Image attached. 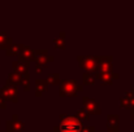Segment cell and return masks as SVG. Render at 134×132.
<instances>
[{
    "label": "cell",
    "instance_id": "cell-1",
    "mask_svg": "<svg viewBox=\"0 0 134 132\" xmlns=\"http://www.w3.org/2000/svg\"><path fill=\"white\" fill-rule=\"evenodd\" d=\"M82 121H80L76 115H60V123L53 128V132H81Z\"/></svg>",
    "mask_w": 134,
    "mask_h": 132
},
{
    "label": "cell",
    "instance_id": "cell-2",
    "mask_svg": "<svg viewBox=\"0 0 134 132\" xmlns=\"http://www.w3.org/2000/svg\"><path fill=\"white\" fill-rule=\"evenodd\" d=\"M81 91H82V86L78 84L77 80L60 82V96L63 97H74Z\"/></svg>",
    "mask_w": 134,
    "mask_h": 132
},
{
    "label": "cell",
    "instance_id": "cell-3",
    "mask_svg": "<svg viewBox=\"0 0 134 132\" xmlns=\"http://www.w3.org/2000/svg\"><path fill=\"white\" fill-rule=\"evenodd\" d=\"M78 65L85 69L86 71H96L98 69V61H96V57L94 56H78Z\"/></svg>",
    "mask_w": 134,
    "mask_h": 132
},
{
    "label": "cell",
    "instance_id": "cell-4",
    "mask_svg": "<svg viewBox=\"0 0 134 132\" xmlns=\"http://www.w3.org/2000/svg\"><path fill=\"white\" fill-rule=\"evenodd\" d=\"M0 93L3 95V97L5 100H8L10 102H14V104L18 102V91H17V87L10 86V84L4 86V87L1 88V92Z\"/></svg>",
    "mask_w": 134,
    "mask_h": 132
},
{
    "label": "cell",
    "instance_id": "cell-5",
    "mask_svg": "<svg viewBox=\"0 0 134 132\" xmlns=\"http://www.w3.org/2000/svg\"><path fill=\"white\" fill-rule=\"evenodd\" d=\"M98 61V69L96 71H104V73H111L113 69L112 65V57L109 56H102V57H96Z\"/></svg>",
    "mask_w": 134,
    "mask_h": 132
},
{
    "label": "cell",
    "instance_id": "cell-6",
    "mask_svg": "<svg viewBox=\"0 0 134 132\" xmlns=\"http://www.w3.org/2000/svg\"><path fill=\"white\" fill-rule=\"evenodd\" d=\"M82 101H83L85 109L89 111L90 114H92V115H99V114H102V109H100V106L98 105V102H96L94 98L85 96V97L82 98Z\"/></svg>",
    "mask_w": 134,
    "mask_h": 132
},
{
    "label": "cell",
    "instance_id": "cell-7",
    "mask_svg": "<svg viewBox=\"0 0 134 132\" xmlns=\"http://www.w3.org/2000/svg\"><path fill=\"white\" fill-rule=\"evenodd\" d=\"M96 80H99L102 84H105V86H109L112 84L115 80L119 79V75L115 74L113 71L111 73H104V71H96Z\"/></svg>",
    "mask_w": 134,
    "mask_h": 132
},
{
    "label": "cell",
    "instance_id": "cell-8",
    "mask_svg": "<svg viewBox=\"0 0 134 132\" xmlns=\"http://www.w3.org/2000/svg\"><path fill=\"white\" fill-rule=\"evenodd\" d=\"M25 130V124L18 119V117L14 114L10 121L7 122V131L8 132H22Z\"/></svg>",
    "mask_w": 134,
    "mask_h": 132
},
{
    "label": "cell",
    "instance_id": "cell-9",
    "mask_svg": "<svg viewBox=\"0 0 134 132\" xmlns=\"http://www.w3.org/2000/svg\"><path fill=\"white\" fill-rule=\"evenodd\" d=\"M35 62L41 66H44L48 62L53 61V56H48V53L46 52L44 49H41V51H34V58Z\"/></svg>",
    "mask_w": 134,
    "mask_h": 132
},
{
    "label": "cell",
    "instance_id": "cell-10",
    "mask_svg": "<svg viewBox=\"0 0 134 132\" xmlns=\"http://www.w3.org/2000/svg\"><path fill=\"white\" fill-rule=\"evenodd\" d=\"M120 106L125 109H133L134 108V95L132 92H126L120 98Z\"/></svg>",
    "mask_w": 134,
    "mask_h": 132
},
{
    "label": "cell",
    "instance_id": "cell-11",
    "mask_svg": "<svg viewBox=\"0 0 134 132\" xmlns=\"http://www.w3.org/2000/svg\"><path fill=\"white\" fill-rule=\"evenodd\" d=\"M18 54H20V58H21V60L30 62V61L34 58V49H31V48L27 47V45L21 44V51H20Z\"/></svg>",
    "mask_w": 134,
    "mask_h": 132
},
{
    "label": "cell",
    "instance_id": "cell-12",
    "mask_svg": "<svg viewBox=\"0 0 134 132\" xmlns=\"http://www.w3.org/2000/svg\"><path fill=\"white\" fill-rule=\"evenodd\" d=\"M29 61H24V60H21L20 58V61H17V62H13V69H14V71L16 73H18V74H25V73H27L29 71Z\"/></svg>",
    "mask_w": 134,
    "mask_h": 132
},
{
    "label": "cell",
    "instance_id": "cell-13",
    "mask_svg": "<svg viewBox=\"0 0 134 132\" xmlns=\"http://www.w3.org/2000/svg\"><path fill=\"white\" fill-rule=\"evenodd\" d=\"M119 123H120V119H119L117 114H109L107 117V128L108 130L119 131Z\"/></svg>",
    "mask_w": 134,
    "mask_h": 132
},
{
    "label": "cell",
    "instance_id": "cell-14",
    "mask_svg": "<svg viewBox=\"0 0 134 132\" xmlns=\"http://www.w3.org/2000/svg\"><path fill=\"white\" fill-rule=\"evenodd\" d=\"M21 79H22V75H21V74H18V73H16V71H14V73H10V74L8 75V84L17 87V86L21 84Z\"/></svg>",
    "mask_w": 134,
    "mask_h": 132
},
{
    "label": "cell",
    "instance_id": "cell-15",
    "mask_svg": "<svg viewBox=\"0 0 134 132\" xmlns=\"http://www.w3.org/2000/svg\"><path fill=\"white\" fill-rule=\"evenodd\" d=\"M82 82L85 86H94L96 83V75L92 73V71H87L83 74L82 77Z\"/></svg>",
    "mask_w": 134,
    "mask_h": 132
},
{
    "label": "cell",
    "instance_id": "cell-16",
    "mask_svg": "<svg viewBox=\"0 0 134 132\" xmlns=\"http://www.w3.org/2000/svg\"><path fill=\"white\" fill-rule=\"evenodd\" d=\"M35 86H37V88H35V95L37 96H42L43 92L47 89L48 83L46 80H43V79H37L35 80Z\"/></svg>",
    "mask_w": 134,
    "mask_h": 132
},
{
    "label": "cell",
    "instance_id": "cell-17",
    "mask_svg": "<svg viewBox=\"0 0 134 132\" xmlns=\"http://www.w3.org/2000/svg\"><path fill=\"white\" fill-rule=\"evenodd\" d=\"M46 82H47L48 84L59 86V84H60V74H59V73H51V74H48Z\"/></svg>",
    "mask_w": 134,
    "mask_h": 132
},
{
    "label": "cell",
    "instance_id": "cell-18",
    "mask_svg": "<svg viewBox=\"0 0 134 132\" xmlns=\"http://www.w3.org/2000/svg\"><path fill=\"white\" fill-rule=\"evenodd\" d=\"M76 117H77L80 121H89L90 119V113L85 109V108H82V109H78V110H77Z\"/></svg>",
    "mask_w": 134,
    "mask_h": 132
},
{
    "label": "cell",
    "instance_id": "cell-19",
    "mask_svg": "<svg viewBox=\"0 0 134 132\" xmlns=\"http://www.w3.org/2000/svg\"><path fill=\"white\" fill-rule=\"evenodd\" d=\"M21 51V44L16 45V44H10V47L7 49V54L8 56H17Z\"/></svg>",
    "mask_w": 134,
    "mask_h": 132
},
{
    "label": "cell",
    "instance_id": "cell-20",
    "mask_svg": "<svg viewBox=\"0 0 134 132\" xmlns=\"http://www.w3.org/2000/svg\"><path fill=\"white\" fill-rule=\"evenodd\" d=\"M29 79H30L29 71H27V73H25V74H22L21 84H22V87H24V89H25V91H29V89H30V82H29Z\"/></svg>",
    "mask_w": 134,
    "mask_h": 132
},
{
    "label": "cell",
    "instance_id": "cell-21",
    "mask_svg": "<svg viewBox=\"0 0 134 132\" xmlns=\"http://www.w3.org/2000/svg\"><path fill=\"white\" fill-rule=\"evenodd\" d=\"M12 40L9 38H7L4 34H0V48H5L7 45H10Z\"/></svg>",
    "mask_w": 134,
    "mask_h": 132
},
{
    "label": "cell",
    "instance_id": "cell-22",
    "mask_svg": "<svg viewBox=\"0 0 134 132\" xmlns=\"http://www.w3.org/2000/svg\"><path fill=\"white\" fill-rule=\"evenodd\" d=\"M55 48L56 49H65V42H64L63 38L55 39Z\"/></svg>",
    "mask_w": 134,
    "mask_h": 132
},
{
    "label": "cell",
    "instance_id": "cell-23",
    "mask_svg": "<svg viewBox=\"0 0 134 132\" xmlns=\"http://www.w3.org/2000/svg\"><path fill=\"white\" fill-rule=\"evenodd\" d=\"M81 132H95V127L94 126H82V130Z\"/></svg>",
    "mask_w": 134,
    "mask_h": 132
},
{
    "label": "cell",
    "instance_id": "cell-24",
    "mask_svg": "<svg viewBox=\"0 0 134 132\" xmlns=\"http://www.w3.org/2000/svg\"><path fill=\"white\" fill-rule=\"evenodd\" d=\"M5 106H7V100L3 97V95L0 93V108L1 109H5Z\"/></svg>",
    "mask_w": 134,
    "mask_h": 132
},
{
    "label": "cell",
    "instance_id": "cell-25",
    "mask_svg": "<svg viewBox=\"0 0 134 132\" xmlns=\"http://www.w3.org/2000/svg\"><path fill=\"white\" fill-rule=\"evenodd\" d=\"M35 71H37L38 74H42V73H43V66H41V65L37 64V66H35Z\"/></svg>",
    "mask_w": 134,
    "mask_h": 132
},
{
    "label": "cell",
    "instance_id": "cell-26",
    "mask_svg": "<svg viewBox=\"0 0 134 132\" xmlns=\"http://www.w3.org/2000/svg\"><path fill=\"white\" fill-rule=\"evenodd\" d=\"M130 119L134 122V108L133 109H130Z\"/></svg>",
    "mask_w": 134,
    "mask_h": 132
},
{
    "label": "cell",
    "instance_id": "cell-27",
    "mask_svg": "<svg viewBox=\"0 0 134 132\" xmlns=\"http://www.w3.org/2000/svg\"><path fill=\"white\" fill-rule=\"evenodd\" d=\"M130 92H132V93H133V95H134V84H133V86H132V87H130Z\"/></svg>",
    "mask_w": 134,
    "mask_h": 132
},
{
    "label": "cell",
    "instance_id": "cell-28",
    "mask_svg": "<svg viewBox=\"0 0 134 132\" xmlns=\"http://www.w3.org/2000/svg\"><path fill=\"white\" fill-rule=\"evenodd\" d=\"M107 132H119V131H112V130H108Z\"/></svg>",
    "mask_w": 134,
    "mask_h": 132
},
{
    "label": "cell",
    "instance_id": "cell-29",
    "mask_svg": "<svg viewBox=\"0 0 134 132\" xmlns=\"http://www.w3.org/2000/svg\"><path fill=\"white\" fill-rule=\"evenodd\" d=\"M132 69H133V73H134V64H133V67H132Z\"/></svg>",
    "mask_w": 134,
    "mask_h": 132
},
{
    "label": "cell",
    "instance_id": "cell-30",
    "mask_svg": "<svg viewBox=\"0 0 134 132\" xmlns=\"http://www.w3.org/2000/svg\"><path fill=\"white\" fill-rule=\"evenodd\" d=\"M95 132H96V131H95Z\"/></svg>",
    "mask_w": 134,
    "mask_h": 132
}]
</instances>
